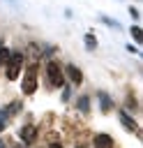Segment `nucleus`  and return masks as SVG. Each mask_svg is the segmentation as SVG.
Returning a JSON list of instances; mask_svg holds the SVG:
<instances>
[{"label":"nucleus","mask_w":143,"mask_h":148,"mask_svg":"<svg viewBox=\"0 0 143 148\" xmlns=\"http://www.w3.org/2000/svg\"><path fill=\"white\" fill-rule=\"evenodd\" d=\"M21 67H23V56L21 53H9V60H7V79L9 81H14V79H18V74H21Z\"/></svg>","instance_id":"nucleus-1"},{"label":"nucleus","mask_w":143,"mask_h":148,"mask_svg":"<svg viewBox=\"0 0 143 148\" xmlns=\"http://www.w3.org/2000/svg\"><path fill=\"white\" fill-rule=\"evenodd\" d=\"M23 95H32L37 90V65H30L25 76H23V86H21Z\"/></svg>","instance_id":"nucleus-2"},{"label":"nucleus","mask_w":143,"mask_h":148,"mask_svg":"<svg viewBox=\"0 0 143 148\" xmlns=\"http://www.w3.org/2000/svg\"><path fill=\"white\" fill-rule=\"evenodd\" d=\"M46 76H48V86H51V88H60V86L65 83L58 62H48V65H46Z\"/></svg>","instance_id":"nucleus-3"},{"label":"nucleus","mask_w":143,"mask_h":148,"mask_svg":"<svg viewBox=\"0 0 143 148\" xmlns=\"http://www.w3.org/2000/svg\"><path fill=\"white\" fill-rule=\"evenodd\" d=\"M92 143H95V148H113V139L108 134H97L92 139Z\"/></svg>","instance_id":"nucleus-4"},{"label":"nucleus","mask_w":143,"mask_h":148,"mask_svg":"<svg viewBox=\"0 0 143 148\" xmlns=\"http://www.w3.org/2000/svg\"><path fill=\"white\" fill-rule=\"evenodd\" d=\"M120 123L129 130V132H138V125H136V120L129 116V113H125V111H120Z\"/></svg>","instance_id":"nucleus-5"},{"label":"nucleus","mask_w":143,"mask_h":148,"mask_svg":"<svg viewBox=\"0 0 143 148\" xmlns=\"http://www.w3.org/2000/svg\"><path fill=\"white\" fill-rule=\"evenodd\" d=\"M35 136H37V130H35L32 125H23V127H21V139H23L25 143H32Z\"/></svg>","instance_id":"nucleus-6"},{"label":"nucleus","mask_w":143,"mask_h":148,"mask_svg":"<svg viewBox=\"0 0 143 148\" xmlns=\"http://www.w3.org/2000/svg\"><path fill=\"white\" fill-rule=\"evenodd\" d=\"M67 74H69V79H72L74 86H78V83L83 81V74H81V69H78L76 65H67Z\"/></svg>","instance_id":"nucleus-7"},{"label":"nucleus","mask_w":143,"mask_h":148,"mask_svg":"<svg viewBox=\"0 0 143 148\" xmlns=\"http://www.w3.org/2000/svg\"><path fill=\"white\" fill-rule=\"evenodd\" d=\"M99 104H101V111H104V113L113 109V102H111V97H108L106 92H99Z\"/></svg>","instance_id":"nucleus-8"},{"label":"nucleus","mask_w":143,"mask_h":148,"mask_svg":"<svg viewBox=\"0 0 143 148\" xmlns=\"http://www.w3.org/2000/svg\"><path fill=\"white\" fill-rule=\"evenodd\" d=\"M78 111H83V113H88V111H90V99H88V95L78 97Z\"/></svg>","instance_id":"nucleus-9"},{"label":"nucleus","mask_w":143,"mask_h":148,"mask_svg":"<svg viewBox=\"0 0 143 148\" xmlns=\"http://www.w3.org/2000/svg\"><path fill=\"white\" fill-rule=\"evenodd\" d=\"M129 32H131V37H134V39H136L138 44L143 42V30H141L138 25H131V30H129Z\"/></svg>","instance_id":"nucleus-10"},{"label":"nucleus","mask_w":143,"mask_h":148,"mask_svg":"<svg viewBox=\"0 0 143 148\" xmlns=\"http://www.w3.org/2000/svg\"><path fill=\"white\" fill-rule=\"evenodd\" d=\"M85 46H88L90 51H92V49H97V39H95V35H92V32H88V35H85Z\"/></svg>","instance_id":"nucleus-11"},{"label":"nucleus","mask_w":143,"mask_h":148,"mask_svg":"<svg viewBox=\"0 0 143 148\" xmlns=\"http://www.w3.org/2000/svg\"><path fill=\"white\" fill-rule=\"evenodd\" d=\"M99 18H101V23H106V25H111V28H120V23L113 21V18H108V16H99Z\"/></svg>","instance_id":"nucleus-12"},{"label":"nucleus","mask_w":143,"mask_h":148,"mask_svg":"<svg viewBox=\"0 0 143 148\" xmlns=\"http://www.w3.org/2000/svg\"><path fill=\"white\" fill-rule=\"evenodd\" d=\"M7 60H9V51H7V49H0V65L7 62Z\"/></svg>","instance_id":"nucleus-13"},{"label":"nucleus","mask_w":143,"mask_h":148,"mask_svg":"<svg viewBox=\"0 0 143 148\" xmlns=\"http://www.w3.org/2000/svg\"><path fill=\"white\" fill-rule=\"evenodd\" d=\"M5 125H7V113H5V111H0V132L5 130Z\"/></svg>","instance_id":"nucleus-14"},{"label":"nucleus","mask_w":143,"mask_h":148,"mask_svg":"<svg viewBox=\"0 0 143 148\" xmlns=\"http://www.w3.org/2000/svg\"><path fill=\"white\" fill-rule=\"evenodd\" d=\"M69 97H72V90H69V88H65V90H62V102H67Z\"/></svg>","instance_id":"nucleus-15"},{"label":"nucleus","mask_w":143,"mask_h":148,"mask_svg":"<svg viewBox=\"0 0 143 148\" xmlns=\"http://www.w3.org/2000/svg\"><path fill=\"white\" fill-rule=\"evenodd\" d=\"M129 14H131V18H138V9L136 7H129Z\"/></svg>","instance_id":"nucleus-16"},{"label":"nucleus","mask_w":143,"mask_h":148,"mask_svg":"<svg viewBox=\"0 0 143 148\" xmlns=\"http://www.w3.org/2000/svg\"><path fill=\"white\" fill-rule=\"evenodd\" d=\"M48 148H62V146H60V143H58V141H53V143H51V146H48Z\"/></svg>","instance_id":"nucleus-17"},{"label":"nucleus","mask_w":143,"mask_h":148,"mask_svg":"<svg viewBox=\"0 0 143 148\" xmlns=\"http://www.w3.org/2000/svg\"><path fill=\"white\" fill-rule=\"evenodd\" d=\"M7 2H12V5H16V0H7Z\"/></svg>","instance_id":"nucleus-18"},{"label":"nucleus","mask_w":143,"mask_h":148,"mask_svg":"<svg viewBox=\"0 0 143 148\" xmlns=\"http://www.w3.org/2000/svg\"><path fill=\"white\" fill-rule=\"evenodd\" d=\"M0 148H5V143H2V141H0Z\"/></svg>","instance_id":"nucleus-19"},{"label":"nucleus","mask_w":143,"mask_h":148,"mask_svg":"<svg viewBox=\"0 0 143 148\" xmlns=\"http://www.w3.org/2000/svg\"><path fill=\"white\" fill-rule=\"evenodd\" d=\"M16 148H21V146H16Z\"/></svg>","instance_id":"nucleus-20"}]
</instances>
